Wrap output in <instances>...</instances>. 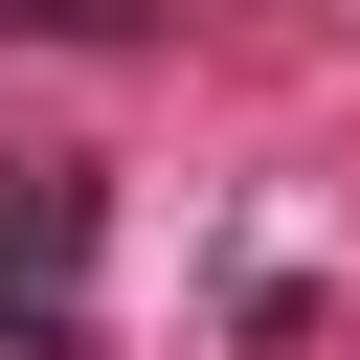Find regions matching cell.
<instances>
[{"label":"cell","mask_w":360,"mask_h":360,"mask_svg":"<svg viewBox=\"0 0 360 360\" xmlns=\"http://www.w3.org/2000/svg\"><path fill=\"white\" fill-rule=\"evenodd\" d=\"M68 270H90V180L0 158V360H68Z\"/></svg>","instance_id":"cell-1"},{"label":"cell","mask_w":360,"mask_h":360,"mask_svg":"<svg viewBox=\"0 0 360 360\" xmlns=\"http://www.w3.org/2000/svg\"><path fill=\"white\" fill-rule=\"evenodd\" d=\"M0 22H68V45H112V22H158V0H0Z\"/></svg>","instance_id":"cell-2"}]
</instances>
